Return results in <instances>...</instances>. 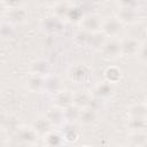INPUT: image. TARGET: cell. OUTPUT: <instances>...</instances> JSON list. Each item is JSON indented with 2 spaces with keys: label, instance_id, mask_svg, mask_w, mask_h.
Listing matches in <instances>:
<instances>
[{
  "label": "cell",
  "instance_id": "6da1fadb",
  "mask_svg": "<svg viewBox=\"0 0 147 147\" xmlns=\"http://www.w3.org/2000/svg\"><path fill=\"white\" fill-rule=\"evenodd\" d=\"M122 30H123V24L116 16H111L106 20H102L101 31L106 37L116 38L121 34Z\"/></svg>",
  "mask_w": 147,
  "mask_h": 147
},
{
  "label": "cell",
  "instance_id": "7a4b0ae2",
  "mask_svg": "<svg viewBox=\"0 0 147 147\" xmlns=\"http://www.w3.org/2000/svg\"><path fill=\"white\" fill-rule=\"evenodd\" d=\"M102 17L96 14H88L80 18V26L87 33H96L101 31Z\"/></svg>",
  "mask_w": 147,
  "mask_h": 147
},
{
  "label": "cell",
  "instance_id": "3957f363",
  "mask_svg": "<svg viewBox=\"0 0 147 147\" xmlns=\"http://www.w3.org/2000/svg\"><path fill=\"white\" fill-rule=\"evenodd\" d=\"M100 52L108 60L116 59L121 55V41L117 40L116 38L106 39L102 46L100 47Z\"/></svg>",
  "mask_w": 147,
  "mask_h": 147
},
{
  "label": "cell",
  "instance_id": "277c9868",
  "mask_svg": "<svg viewBox=\"0 0 147 147\" xmlns=\"http://www.w3.org/2000/svg\"><path fill=\"white\" fill-rule=\"evenodd\" d=\"M69 77L76 84H83L90 79L91 70L86 64H77L71 68L69 72Z\"/></svg>",
  "mask_w": 147,
  "mask_h": 147
},
{
  "label": "cell",
  "instance_id": "5b68a950",
  "mask_svg": "<svg viewBox=\"0 0 147 147\" xmlns=\"http://www.w3.org/2000/svg\"><path fill=\"white\" fill-rule=\"evenodd\" d=\"M93 94L85 90H79L72 92V106L77 107L78 109H83L86 107L92 106Z\"/></svg>",
  "mask_w": 147,
  "mask_h": 147
},
{
  "label": "cell",
  "instance_id": "8992f818",
  "mask_svg": "<svg viewBox=\"0 0 147 147\" xmlns=\"http://www.w3.org/2000/svg\"><path fill=\"white\" fill-rule=\"evenodd\" d=\"M5 16L7 17V22L11 24H21L28 20V13L23 7L6 9Z\"/></svg>",
  "mask_w": 147,
  "mask_h": 147
},
{
  "label": "cell",
  "instance_id": "52a82bcc",
  "mask_svg": "<svg viewBox=\"0 0 147 147\" xmlns=\"http://www.w3.org/2000/svg\"><path fill=\"white\" fill-rule=\"evenodd\" d=\"M141 44L134 38H125L121 41V55L134 56L137 55Z\"/></svg>",
  "mask_w": 147,
  "mask_h": 147
},
{
  "label": "cell",
  "instance_id": "ba28073f",
  "mask_svg": "<svg viewBox=\"0 0 147 147\" xmlns=\"http://www.w3.org/2000/svg\"><path fill=\"white\" fill-rule=\"evenodd\" d=\"M114 92V84L105 80L99 83L93 91V95L95 98H98L99 100H107L113 95Z\"/></svg>",
  "mask_w": 147,
  "mask_h": 147
},
{
  "label": "cell",
  "instance_id": "9c48e42d",
  "mask_svg": "<svg viewBox=\"0 0 147 147\" xmlns=\"http://www.w3.org/2000/svg\"><path fill=\"white\" fill-rule=\"evenodd\" d=\"M72 105V92L67 90H61L54 94V106L60 109H65Z\"/></svg>",
  "mask_w": 147,
  "mask_h": 147
},
{
  "label": "cell",
  "instance_id": "30bf717a",
  "mask_svg": "<svg viewBox=\"0 0 147 147\" xmlns=\"http://www.w3.org/2000/svg\"><path fill=\"white\" fill-rule=\"evenodd\" d=\"M51 70H52L51 63L48 61L44 60V59L36 60L31 64V72L33 75H38V76L45 77V76H48L51 74Z\"/></svg>",
  "mask_w": 147,
  "mask_h": 147
},
{
  "label": "cell",
  "instance_id": "8fae6325",
  "mask_svg": "<svg viewBox=\"0 0 147 147\" xmlns=\"http://www.w3.org/2000/svg\"><path fill=\"white\" fill-rule=\"evenodd\" d=\"M98 118V111L96 109L92 108V106L79 109V115H78V121L82 124H86L90 125L92 123H94Z\"/></svg>",
  "mask_w": 147,
  "mask_h": 147
},
{
  "label": "cell",
  "instance_id": "7c38bea8",
  "mask_svg": "<svg viewBox=\"0 0 147 147\" xmlns=\"http://www.w3.org/2000/svg\"><path fill=\"white\" fill-rule=\"evenodd\" d=\"M44 90H46L48 93H57L59 91L63 90V84L60 77L57 76H47L46 79H44Z\"/></svg>",
  "mask_w": 147,
  "mask_h": 147
},
{
  "label": "cell",
  "instance_id": "4fadbf2b",
  "mask_svg": "<svg viewBox=\"0 0 147 147\" xmlns=\"http://www.w3.org/2000/svg\"><path fill=\"white\" fill-rule=\"evenodd\" d=\"M122 24H129L133 23L138 18V10L132 8H119L118 15L116 16Z\"/></svg>",
  "mask_w": 147,
  "mask_h": 147
},
{
  "label": "cell",
  "instance_id": "5bb4252c",
  "mask_svg": "<svg viewBox=\"0 0 147 147\" xmlns=\"http://www.w3.org/2000/svg\"><path fill=\"white\" fill-rule=\"evenodd\" d=\"M51 126H52V123L47 119V117H41V118H38L34 124H33V130L37 134H41V136H45L47 132L51 131Z\"/></svg>",
  "mask_w": 147,
  "mask_h": 147
},
{
  "label": "cell",
  "instance_id": "9a60e30c",
  "mask_svg": "<svg viewBox=\"0 0 147 147\" xmlns=\"http://www.w3.org/2000/svg\"><path fill=\"white\" fill-rule=\"evenodd\" d=\"M26 86L32 92H40L44 90V77L31 74L30 78L26 82Z\"/></svg>",
  "mask_w": 147,
  "mask_h": 147
},
{
  "label": "cell",
  "instance_id": "2e32d148",
  "mask_svg": "<svg viewBox=\"0 0 147 147\" xmlns=\"http://www.w3.org/2000/svg\"><path fill=\"white\" fill-rule=\"evenodd\" d=\"M47 119L53 124H61L63 121H64V114H63V110L57 108V107H54L52 109H49V111L47 113L46 115Z\"/></svg>",
  "mask_w": 147,
  "mask_h": 147
},
{
  "label": "cell",
  "instance_id": "e0dca14e",
  "mask_svg": "<svg viewBox=\"0 0 147 147\" xmlns=\"http://www.w3.org/2000/svg\"><path fill=\"white\" fill-rule=\"evenodd\" d=\"M105 77H106L107 82L115 84L122 78V70L115 65H111V67L107 68V70L105 71Z\"/></svg>",
  "mask_w": 147,
  "mask_h": 147
},
{
  "label": "cell",
  "instance_id": "ac0fdd59",
  "mask_svg": "<svg viewBox=\"0 0 147 147\" xmlns=\"http://www.w3.org/2000/svg\"><path fill=\"white\" fill-rule=\"evenodd\" d=\"M129 117L146 118V106L145 103H134L129 109Z\"/></svg>",
  "mask_w": 147,
  "mask_h": 147
},
{
  "label": "cell",
  "instance_id": "d6986e66",
  "mask_svg": "<svg viewBox=\"0 0 147 147\" xmlns=\"http://www.w3.org/2000/svg\"><path fill=\"white\" fill-rule=\"evenodd\" d=\"M129 127L132 130V132L145 131V129H146V118L129 117Z\"/></svg>",
  "mask_w": 147,
  "mask_h": 147
},
{
  "label": "cell",
  "instance_id": "ffe728a7",
  "mask_svg": "<svg viewBox=\"0 0 147 147\" xmlns=\"http://www.w3.org/2000/svg\"><path fill=\"white\" fill-rule=\"evenodd\" d=\"M44 138H45V142L47 145H61V144H63V139H64V137L60 136L57 132H54V131L47 132L44 136Z\"/></svg>",
  "mask_w": 147,
  "mask_h": 147
},
{
  "label": "cell",
  "instance_id": "44dd1931",
  "mask_svg": "<svg viewBox=\"0 0 147 147\" xmlns=\"http://www.w3.org/2000/svg\"><path fill=\"white\" fill-rule=\"evenodd\" d=\"M130 144L133 145V146H145L147 144L145 131L132 132V136L130 138Z\"/></svg>",
  "mask_w": 147,
  "mask_h": 147
},
{
  "label": "cell",
  "instance_id": "7402d4cb",
  "mask_svg": "<svg viewBox=\"0 0 147 147\" xmlns=\"http://www.w3.org/2000/svg\"><path fill=\"white\" fill-rule=\"evenodd\" d=\"M15 33V29L11 23L9 22H3L2 24H0V37L3 39H9L14 36Z\"/></svg>",
  "mask_w": 147,
  "mask_h": 147
},
{
  "label": "cell",
  "instance_id": "603a6c76",
  "mask_svg": "<svg viewBox=\"0 0 147 147\" xmlns=\"http://www.w3.org/2000/svg\"><path fill=\"white\" fill-rule=\"evenodd\" d=\"M121 8H132L137 9L139 6V0H118Z\"/></svg>",
  "mask_w": 147,
  "mask_h": 147
},
{
  "label": "cell",
  "instance_id": "cb8c5ba5",
  "mask_svg": "<svg viewBox=\"0 0 147 147\" xmlns=\"http://www.w3.org/2000/svg\"><path fill=\"white\" fill-rule=\"evenodd\" d=\"M1 1H2L3 6L6 7V9L22 7L24 3V0H1Z\"/></svg>",
  "mask_w": 147,
  "mask_h": 147
},
{
  "label": "cell",
  "instance_id": "d4e9b609",
  "mask_svg": "<svg viewBox=\"0 0 147 147\" xmlns=\"http://www.w3.org/2000/svg\"><path fill=\"white\" fill-rule=\"evenodd\" d=\"M5 13H6V7L3 6L2 1H0V16L5 15Z\"/></svg>",
  "mask_w": 147,
  "mask_h": 147
},
{
  "label": "cell",
  "instance_id": "484cf974",
  "mask_svg": "<svg viewBox=\"0 0 147 147\" xmlns=\"http://www.w3.org/2000/svg\"><path fill=\"white\" fill-rule=\"evenodd\" d=\"M38 1H40V2H51L52 0H38Z\"/></svg>",
  "mask_w": 147,
  "mask_h": 147
}]
</instances>
